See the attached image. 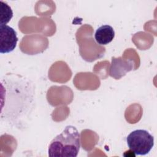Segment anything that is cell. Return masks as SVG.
Segmentation results:
<instances>
[{
  "label": "cell",
  "mask_w": 157,
  "mask_h": 157,
  "mask_svg": "<svg viewBox=\"0 0 157 157\" xmlns=\"http://www.w3.org/2000/svg\"><path fill=\"white\" fill-rule=\"evenodd\" d=\"M6 120L14 121L23 118L31 111L34 101V88L32 83L18 75L5 76Z\"/></svg>",
  "instance_id": "6da1fadb"
},
{
  "label": "cell",
  "mask_w": 157,
  "mask_h": 157,
  "mask_svg": "<svg viewBox=\"0 0 157 157\" xmlns=\"http://www.w3.org/2000/svg\"><path fill=\"white\" fill-rule=\"evenodd\" d=\"M80 148V133L75 126L68 125L52 140L48 155L50 157H76Z\"/></svg>",
  "instance_id": "7a4b0ae2"
},
{
  "label": "cell",
  "mask_w": 157,
  "mask_h": 157,
  "mask_svg": "<svg viewBox=\"0 0 157 157\" xmlns=\"http://www.w3.org/2000/svg\"><path fill=\"white\" fill-rule=\"evenodd\" d=\"M128 146L136 155H145L154 145V137L145 129L132 131L126 137Z\"/></svg>",
  "instance_id": "3957f363"
},
{
  "label": "cell",
  "mask_w": 157,
  "mask_h": 157,
  "mask_svg": "<svg viewBox=\"0 0 157 157\" xmlns=\"http://www.w3.org/2000/svg\"><path fill=\"white\" fill-rule=\"evenodd\" d=\"M18 42L17 33L7 25H0V53H8L16 47Z\"/></svg>",
  "instance_id": "277c9868"
},
{
  "label": "cell",
  "mask_w": 157,
  "mask_h": 157,
  "mask_svg": "<svg viewBox=\"0 0 157 157\" xmlns=\"http://www.w3.org/2000/svg\"><path fill=\"white\" fill-rule=\"evenodd\" d=\"M133 69L131 59H126L120 56L112 57L109 69V75L115 79H120Z\"/></svg>",
  "instance_id": "5b68a950"
},
{
  "label": "cell",
  "mask_w": 157,
  "mask_h": 157,
  "mask_svg": "<svg viewBox=\"0 0 157 157\" xmlns=\"http://www.w3.org/2000/svg\"><path fill=\"white\" fill-rule=\"evenodd\" d=\"M115 37L113 28L108 25H102L99 27L94 34L96 42L101 45H105L110 43Z\"/></svg>",
  "instance_id": "8992f818"
},
{
  "label": "cell",
  "mask_w": 157,
  "mask_h": 157,
  "mask_svg": "<svg viewBox=\"0 0 157 157\" xmlns=\"http://www.w3.org/2000/svg\"><path fill=\"white\" fill-rule=\"evenodd\" d=\"M1 5V22L0 25H6L10 19L12 18L13 12L12 10L8 6L7 4L4 2L3 1H0Z\"/></svg>",
  "instance_id": "52a82bcc"
}]
</instances>
